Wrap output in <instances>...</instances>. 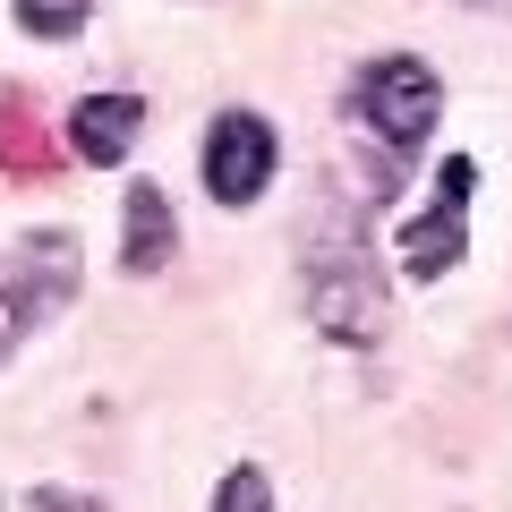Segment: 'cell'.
Here are the masks:
<instances>
[{
	"label": "cell",
	"instance_id": "9",
	"mask_svg": "<svg viewBox=\"0 0 512 512\" xmlns=\"http://www.w3.org/2000/svg\"><path fill=\"white\" fill-rule=\"evenodd\" d=\"M214 512H274V487H265V470H248V461H239V470L214 487Z\"/></svg>",
	"mask_w": 512,
	"mask_h": 512
},
{
	"label": "cell",
	"instance_id": "6",
	"mask_svg": "<svg viewBox=\"0 0 512 512\" xmlns=\"http://www.w3.org/2000/svg\"><path fill=\"white\" fill-rule=\"evenodd\" d=\"M137 128H146V103L137 94H86L69 111V146H77V163H128Z\"/></svg>",
	"mask_w": 512,
	"mask_h": 512
},
{
	"label": "cell",
	"instance_id": "10",
	"mask_svg": "<svg viewBox=\"0 0 512 512\" xmlns=\"http://www.w3.org/2000/svg\"><path fill=\"white\" fill-rule=\"evenodd\" d=\"M18 512H103V504H94V495H69V487H35Z\"/></svg>",
	"mask_w": 512,
	"mask_h": 512
},
{
	"label": "cell",
	"instance_id": "4",
	"mask_svg": "<svg viewBox=\"0 0 512 512\" xmlns=\"http://www.w3.org/2000/svg\"><path fill=\"white\" fill-rule=\"evenodd\" d=\"M470 180H478V163H470V154H453L444 180H436V205L402 231V248H393V256H402L410 282H436V274H453L461 256H470Z\"/></svg>",
	"mask_w": 512,
	"mask_h": 512
},
{
	"label": "cell",
	"instance_id": "7",
	"mask_svg": "<svg viewBox=\"0 0 512 512\" xmlns=\"http://www.w3.org/2000/svg\"><path fill=\"white\" fill-rule=\"evenodd\" d=\"M171 248H180V222H171V197L154 180L128 188V214H120V265L128 274H163Z\"/></svg>",
	"mask_w": 512,
	"mask_h": 512
},
{
	"label": "cell",
	"instance_id": "5",
	"mask_svg": "<svg viewBox=\"0 0 512 512\" xmlns=\"http://www.w3.org/2000/svg\"><path fill=\"white\" fill-rule=\"evenodd\" d=\"M274 120L265 111H222L214 137H205V188H214V205H256L265 188H274Z\"/></svg>",
	"mask_w": 512,
	"mask_h": 512
},
{
	"label": "cell",
	"instance_id": "2",
	"mask_svg": "<svg viewBox=\"0 0 512 512\" xmlns=\"http://www.w3.org/2000/svg\"><path fill=\"white\" fill-rule=\"evenodd\" d=\"M77 274H86V256H77V231H43V239H18V248L0 256V359L18 342H35L60 308L77 299Z\"/></svg>",
	"mask_w": 512,
	"mask_h": 512
},
{
	"label": "cell",
	"instance_id": "3",
	"mask_svg": "<svg viewBox=\"0 0 512 512\" xmlns=\"http://www.w3.org/2000/svg\"><path fill=\"white\" fill-rule=\"evenodd\" d=\"M436 111H444V86H436V69H427V60H410V52H376V60L359 69V120L376 128V146L393 154V163L427 146Z\"/></svg>",
	"mask_w": 512,
	"mask_h": 512
},
{
	"label": "cell",
	"instance_id": "8",
	"mask_svg": "<svg viewBox=\"0 0 512 512\" xmlns=\"http://www.w3.org/2000/svg\"><path fill=\"white\" fill-rule=\"evenodd\" d=\"M18 26L43 43H69L77 26H86V0H18Z\"/></svg>",
	"mask_w": 512,
	"mask_h": 512
},
{
	"label": "cell",
	"instance_id": "1",
	"mask_svg": "<svg viewBox=\"0 0 512 512\" xmlns=\"http://www.w3.org/2000/svg\"><path fill=\"white\" fill-rule=\"evenodd\" d=\"M299 248H308V316L333 342H376L384 333V274H376L367 214L350 197H325L299 222Z\"/></svg>",
	"mask_w": 512,
	"mask_h": 512
}]
</instances>
